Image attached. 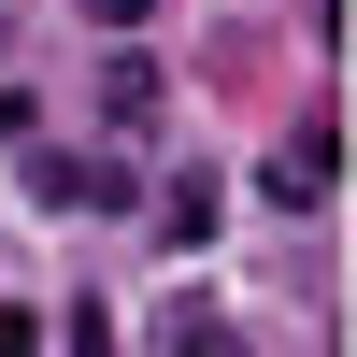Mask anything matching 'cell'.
Here are the masks:
<instances>
[{
	"label": "cell",
	"mask_w": 357,
	"mask_h": 357,
	"mask_svg": "<svg viewBox=\"0 0 357 357\" xmlns=\"http://www.w3.org/2000/svg\"><path fill=\"white\" fill-rule=\"evenodd\" d=\"M329 143H343V129H301V143H272V158H257V186H272L286 215H301V200H329V172H343Z\"/></svg>",
	"instance_id": "1"
},
{
	"label": "cell",
	"mask_w": 357,
	"mask_h": 357,
	"mask_svg": "<svg viewBox=\"0 0 357 357\" xmlns=\"http://www.w3.org/2000/svg\"><path fill=\"white\" fill-rule=\"evenodd\" d=\"M29 186H43V200H86V215H114V200H129V172H114V158H43Z\"/></svg>",
	"instance_id": "2"
},
{
	"label": "cell",
	"mask_w": 357,
	"mask_h": 357,
	"mask_svg": "<svg viewBox=\"0 0 357 357\" xmlns=\"http://www.w3.org/2000/svg\"><path fill=\"white\" fill-rule=\"evenodd\" d=\"M158 357H243V329H229L215 301H172V329H158Z\"/></svg>",
	"instance_id": "3"
},
{
	"label": "cell",
	"mask_w": 357,
	"mask_h": 357,
	"mask_svg": "<svg viewBox=\"0 0 357 357\" xmlns=\"http://www.w3.org/2000/svg\"><path fill=\"white\" fill-rule=\"evenodd\" d=\"M0 357H43V314H0Z\"/></svg>",
	"instance_id": "4"
}]
</instances>
